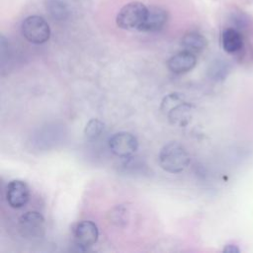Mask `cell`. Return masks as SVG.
Wrapping results in <instances>:
<instances>
[{
  "instance_id": "obj_1",
  "label": "cell",
  "mask_w": 253,
  "mask_h": 253,
  "mask_svg": "<svg viewBox=\"0 0 253 253\" xmlns=\"http://www.w3.org/2000/svg\"><path fill=\"white\" fill-rule=\"evenodd\" d=\"M190 155L185 146L177 141L165 144L159 151L158 162L160 167L169 173H179L190 163Z\"/></svg>"
},
{
  "instance_id": "obj_2",
  "label": "cell",
  "mask_w": 253,
  "mask_h": 253,
  "mask_svg": "<svg viewBox=\"0 0 253 253\" xmlns=\"http://www.w3.org/2000/svg\"><path fill=\"white\" fill-rule=\"evenodd\" d=\"M148 8L141 2H129L119 11L116 23L123 30H138L142 25Z\"/></svg>"
},
{
  "instance_id": "obj_3",
  "label": "cell",
  "mask_w": 253,
  "mask_h": 253,
  "mask_svg": "<svg viewBox=\"0 0 253 253\" xmlns=\"http://www.w3.org/2000/svg\"><path fill=\"white\" fill-rule=\"evenodd\" d=\"M21 30L24 38L36 44L47 42L50 37L49 25L42 17L37 15L27 17L22 23Z\"/></svg>"
},
{
  "instance_id": "obj_4",
  "label": "cell",
  "mask_w": 253,
  "mask_h": 253,
  "mask_svg": "<svg viewBox=\"0 0 253 253\" xmlns=\"http://www.w3.org/2000/svg\"><path fill=\"white\" fill-rule=\"evenodd\" d=\"M18 227L20 234L29 239L40 238L45 232V220L42 213L36 211L25 212L19 218Z\"/></svg>"
},
{
  "instance_id": "obj_5",
  "label": "cell",
  "mask_w": 253,
  "mask_h": 253,
  "mask_svg": "<svg viewBox=\"0 0 253 253\" xmlns=\"http://www.w3.org/2000/svg\"><path fill=\"white\" fill-rule=\"evenodd\" d=\"M138 147L136 137L127 131L115 133L109 139V148L117 156L127 157L133 154Z\"/></svg>"
},
{
  "instance_id": "obj_6",
  "label": "cell",
  "mask_w": 253,
  "mask_h": 253,
  "mask_svg": "<svg viewBox=\"0 0 253 253\" xmlns=\"http://www.w3.org/2000/svg\"><path fill=\"white\" fill-rule=\"evenodd\" d=\"M31 191L29 185L23 180H12L6 188V200L10 207L21 209L27 205L30 200Z\"/></svg>"
},
{
  "instance_id": "obj_7",
  "label": "cell",
  "mask_w": 253,
  "mask_h": 253,
  "mask_svg": "<svg viewBox=\"0 0 253 253\" xmlns=\"http://www.w3.org/2000/svg\"><path fill=\"white\" fill-rule=\"evenodd\" d=\"M73 237L77 246L82 249H87L97 242L99 230L93 221L81 220L76 223L74 227Z\"/></svg>"
},
{
  "instance_id": "obj_8",
  "label": "cell",
  "mask_w": 253,
  "mask_h": 253,
  "mask_svg": "<svg viewBox=\"0 0 253 253\" xmlns=\"http://www.w3.org/2000/svg\"><path fill=\"white\" fill-rule=\"evenodd\" d=\"M197 63L195 53L189 50H182L171 56L167 61V66L175 74H184L191 71Z\"/></svg>"
},
{
  "instance_id": "obj_9",
  "label": "cell",
  "mask_w": 253,
  "mask_h": 253,
  "mask_svg": "<svg viewBox=\"0 0 253 253\" xmlns=\"http://www.w3.org/2000/svg\"><path fill=\"white\" fill-rule=\"evenodd\" d=\"M168 19L167 12L157 6H153L148 8L146 17L138 29L140 32H158L160 31L166 24Z\"/></svg>"
},
{
  "instance_id": "obj_10",
  "label": "cell",
  "mask_w": 253,
  "mask_h": 253,
  "mask_svg": "<svg viewBox=\"0 0 253 253\" xmlns=\"http://www.w3.org/2000/svg\"><path fill=\"white\" fill-rule=\"evenodd\" d=\"M166 116L172 125L185 126L192 118V106L185 101L174 107Z\"/></svg>"
},
{
  "instance_id": "obj_11",
  "label": "cell",
  "mask_w": 253,
  "mask_h": 253,
  "mask_svg": "<svg viewBox=\"0 0 253 253\" xmlns=\"http://www.w3.org/2000/svg\"><path fill=\"white\" fill-rule=\"evenodd\" d=\"M221 43L224 51L227 53H234L241 49L243 45V40L237 30L233 28H227L222 32Z\"/></svg>"
},
{
  "instance_id": "obj_12",
  "label": "cell",
  "mask_w": 253,
  "mask_h": 253,
  "mask_svg": "<svg viewBox=\"0 0 253 253\" xmlns=\"http://www.w3.org/2000/svg\"><path fill=\"white\" fill-rule=\"evenodd\" d=\"M181 44L184 47V49L196 53L201 52L207 47L208 41L203 35L197 32H189L185 34L184 37L182 38Z\"/></svg>"
},
{
  "instance_id": "obj_13",
  "label": "cell",
  "mask_w": 253,
  "mask_h": 253,
  "mask_svg": "<svg viewBox=\"0 0 253 253\" xmlns=\"http://www.w3.org/2000/svg\"><path fill=\"white\" fill-rule=\"evenodd\" d=\"M45 8L48 14L57 21H63L69 15L68 5L65 0H45Z\"/></svg>"
},
{
  "instance_id": "obj_14",
  "label": "cell",
  "mask_w": 253,
  "mask_h": 253,
  "mask_svg": "<svg viewBox=\"0 0 253 253\" xmlns=\"http://www.w3.org/2000/svg\"><path fill=\"white\" fill-rule=\"evenodd\" d=\"M105 125L98 119H91L85 126L84 136L88 140H94L98 138L104 130Z\"/></svg>"
},
{
  "instance_id": "obj_15",
  "label": "cell",
  "mask_w": 253,
  "mask_h": 253,
  "mask_svg": "<svg viewBox=\"0 0 253 253\" xmlns=\"http://www.w3.org/2000/svg\"><path fill=\"white\" fill-rule=\"evenodd\" d=\"M185 102V97L180 93H171L165 96L161 102V111L167 115L174 107Z\"/></svg>"
},
{
  "instance_id": "obj_16",
  "label": "cell",
  "mask_w": 253,
  "mask_h": 253,
  "mask_svg": "<svg viewBox=\"0 0 253 253\" xmlns=\"http://www.w3.org/2000/svg\"><path fill=\"white\" fill-rule=\"evenodd\" d=\"M126 210L121 206H118L114 208L111 211L110 216H111V221L113 223H117L118 225L121 224V222H126Z\"/></svg>"
},
{
  "instance_id": "obj_17",
  "label": "cell",
  "mask_w": 253,
  "mask_h": 253,
  "mask_svg": "<svg viewBox=\"0 0 253 253\" xmlns=\"http://www.w3.org/2000/svg\"><path fill=\"white\" fill-rule=\"evenodd\" d=\"M223 252L226 253H238L239 252V248L236 245L233 244H228L223 248Z\"/></svg>"
}]
</instances>
